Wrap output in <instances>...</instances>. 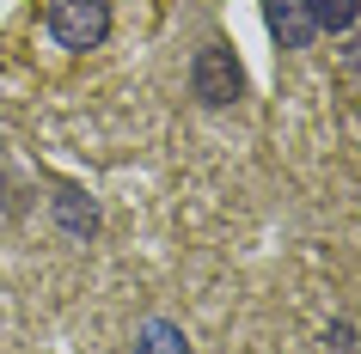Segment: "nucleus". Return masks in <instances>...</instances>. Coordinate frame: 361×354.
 Returning a JSON list of instances; mask_svg holds the SVG:
<instances>
[{
  "mask_svg": "<svg viewBox=\"0 0 361 354\" xmlns=\"http://www.w3.org/2000/svg\"><path fill=\"white\" fill-rule=\"evenodd\" d=\"M264 19H269V31H276L282 49H306V43L319 37V25H312V13H306V0H264Z\"/></svg>",
  "mask_w": 361,
  "mask_h": 354,
  "instance_id": "7ed1b4c3",
  "label": "nucleus"
},
{
  "mask_svg": "<svg viewBox=\"0 0 361 354\" xmlns=\"http://www.w3.org/2000/svg\"><path fill=\"white\" fill-rule=\"evenodd\" d=\"M135 354H190V342H184L178 324L153 317V324H141V336H135Z\"/></svg>",
  "mask_w": 361,
  "mask_h": 354,
  "instance_id": "20e7f679",
  "label": "nucleus"
},
{
  "mask_svg": "<svg viewBox=\"0 0 361 354\" xmlns=\"http://www.w3.org/2000/svg\"><path fill=\"white\" fill-rule=\"evenodd\" d=\"M190 86H196V98H202L209 110H221V104H233V98H239V86H245V80H239V61H233L221 43H202V49H196V61H190Z\"/></svg>",
  "mask_w": 361,
  "mask_h": 354,
  "instance_id": "f03ea898",
  "label": "nucleus"
},
{
  "mask_svg": "<svg viewBox=\"0 0 361 354\" xmlns=\"http://www.w3.org/2000/svg\"><path fill=\"white\" fill-rule=\"evenodd\" d=\"M324 342H331V354H355V330H349V324H331Z\"/></svg>",
  "mask_w": 361,
  "mask_h": 354,
  "instance_id": "0eeeda50",
  "label": "nucleus"
},
{
  "mask_svg": "<svg viewBox=\"0 0 361 354\" xmlns=\"http://www.w3.org/2000/svg\"><path fill=\"white\" fill-rule=\"evenodd\" d=\"M49 37L61 49H98L111 37V6L104 0H49Z\"/></svg>",
  "mask_w": 361,
  "mask_h": 354,
  "instance_id": "f257e3e1",
  "label": "nucleus"
},
{
  "mask_svg": "<svg viewBox=\"0 0 361 354\" xmlns=\"http://www.w3.org/2000/svg\"><path fill=\"white\" fill-rule=\"evenodd\" d=\"M56 220L74 232V239H86V232H98V208L80 196V189H61L56 196Z\"/></svg>",
  "mask_w": 361,
  "mask_h": 354,
  "instance_id": "39448f33",
  "label": "nucleus"
},
{
  "mask_svg": "<svg viewBox=\"0 0 361 354\" xmlns=\"http://www.w3.org/2000/svg\"><path fill=\"white\" fill-rule=\"evenodd\" d=\"M306 13H312V25H319V31H331V37H337V31H349V25H355L361 0H306Z\"/></svg>",
  "mask_w": 361,
  "mask_h": 354,
  "instance_id": "423d86ee",
  "label": "nucleus"
}]
</instances>
